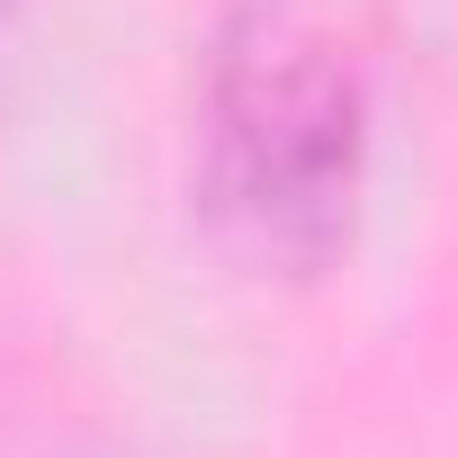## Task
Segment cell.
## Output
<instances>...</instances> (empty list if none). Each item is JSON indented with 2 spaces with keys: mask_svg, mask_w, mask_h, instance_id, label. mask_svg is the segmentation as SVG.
Returning <instances> with one entry per match:
<instances>
[{
  "mask_svg": "<svg viewBox=\"0 0 458 458\" xmlns=\"http://www.w3.org/2000/svg\"><path fill=\"white\" fill-rule=\"evenodd\" d=\"M369 189V81L297 0H234L198 55L189 207L252 279H324Z\"/></svg>",
  "mask_w": 458,
  "mask_h": 458,
  "instance_id": "cell-1",
  "label": "cell"
},
{
  "mask_svg": "<svg viewBox=\"0 0 458 458\" xmlns=\"http://www.w3.org/2000/svg\"><path fill=\"white\" fill-rule=\"evenodd\" d=\"M10 19H19V0H0V28H10Z\"/></svg>",
  "mask_w": 458,
  "mask_h": 458,
  "instance_id": "cell-2",
  "label": "cell"
}]
</instances>
